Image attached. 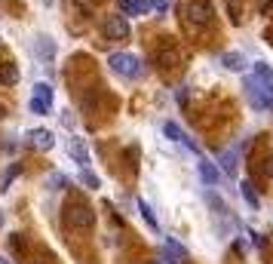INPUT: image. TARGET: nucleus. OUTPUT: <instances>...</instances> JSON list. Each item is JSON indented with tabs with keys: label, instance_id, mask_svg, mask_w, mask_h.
Listing matches in <instances>:
<instances>
[{
	"label": "nucleus",
	"instance_id": "1",
	"mask_svg": "<svg viewBox=\"0 0 273 264\" xmlns=\"http://www.w3.org/2000/svg\"><path fill=\"white\" fill-rule=\"evenodd\" d=\"M243 89H246V98H249V104L255 111H270L273 108V80L249 74L246 83H243Z\"/></svg>",
	"mask_w": 273,
	"mask_h": 264
},
{
	"label": "nucleus",
	"instance_id": "2",
	"mask_svg": "<svg viewBox=\"0 0 273 264\" xmlns=\"http://www.w3.org/2000/svg\"><path fill=\"white\" fill-rule=\"evenodd\" d=\"M107 65H111V71L123 80H138L144 77V65L138 56H132V52H114L111 59H107Z\"/></svg>",
	"mask_w": 273,
	"mask_h": 264
},
{
	"label": "nucleus",
	"instance_id": "3",
	"mask_svg": "<svg viewBox=\"0 0 273 264\" xmlns=\"http://www.w3.org/2000/svg\"><path fill=\"white\" fill-rule=\"evenodd\" d=\"M68 224L74 231H92L95 227V212L89 206H71L68 209Z\"/></svg>",
	"mask_w": 273,
	"mask_h": 264
},
{
	"label": "nucleus",
	"instance_id": "4",
	"mask_svg": "<svg viewBox=\"0 0 273 264\" xmlns=\"http://www.w3.org/2000/svg\"><path fill=\"white\" fill-rule=\"evenodd\" d=\"M212 15H215V9H212L209 0H190V3H187V19H190V25H196V28L212 25Z\"/></svg>",
	"mask_w": 273,
	"mask_h": 264
},
{
	"label": "nucleus",
	"instance_id": "5",
	"mask_svg": "<svg viewBox=\"0 0 273 264\" xmlns=\"http://www.w3.org/2000/svg\"><path fill=\"white\" fill-rule=\"evenodd\" d=\"M104 37L107 40H126L129 37V22H126V15H107L104 19Z\"/></svg>",
	"mask_w": 273,
	"mask_h": 264
},
{
	"label": "nucleus",
	"instance_id": "6",
	"mask_svg": "<svg viewBox=\"0 0 273 264\" xmlns=\"http://www.w3.org/2000/svg\"><path fill=\"white\" fill-rule=\"evenodd\" d=\"M196 172H199V178H203V184H209V187H215L218 181H221V169H218L212 160H206V157L196 163Z\"/></svg>",
	"mask_w": 273,
	"mask_h": 264
},
{
	"label": "nucleus",
	"instance_id": "7",
	"mask_svg": "<svg viewBox=\"0 0 273 264\" xmlns=\"http://www.w3.org/2000/svg\"><path fill=\"white\" fill-rule=\"evenodd\" d=\"M28 145L37 148V151H49L52 145H56V135H52L49 129H31L28 132Z\"/></svg>",
	"mask_w": 273,
	"mask_h": 264
},
{
	"label": "nucleus",
	"instance_id": "8",
	"mask_svg": "<svg viewBox=\"0 0 273 264\" xmlns=\"http://www.w3.org/2000/svg\"><path fill=\"white\" fill-rule=\"evenodd\" d=\"M163 132H166V138H172V142H178V145H184L187 151H193V154H199V148L190 142V138L184 135V129L178 126V123H166V126H163Z\"/></svg>",
	"mask_w": 273,
	"mask_h": 264
},
{
	"label": "nucleus",
	"instance_id": "9",
	"mask_svg": "<svg viewBox=\"0 0 273 264\" xmlns=\"http://www.w3.org/2000/svg\"><path fill=\"white\" fill-rule=\"evenodd\" d=\"M163 252H166V258H169V261H175V264L187 261V249H184V246H181L178 240H172V237L163 240Z\"/></svg>",
	"mask_w": 273,
	"mask_h": 264
},
{
	"label": "nucleus",
	"instance_id": "10",
	"mask_svg": "<svg viewBox=\"0 0 273 264\" xmlns=\"http://www.w3.org/2000/svg\"><path fill=\"white\" fill-rule=\"evenodd\" d=\"M68 154L74 157L83 169L89 166V151H86V145H83V138H71V142H68Z\"/></svg>",
	"mask_w": 273,
	"mask_h": 264
},
{
	"label": "nucleus",
	"instance_id": "11",
	"mask_svg": "<svg viewBox=\"0 0 273 264\" xmlns=\"http://www.w3.org/2000/svg\"><path fill=\"white\" fill-rule=\"evenodd\" d=\"M218 163H221V169L224 172H236V163H240V151H236V148H230V151H221V154H218Z\"/></svg>",
	"mask_w": 273,
	"mask_h": 264
},
{
	"label": "nucleus",
	"instance_id": "12",
	"mask_svg": "<svg viewBox=\"0 0 273 264\" xmlns=\"http://www.w3.org/2000/svg\"><path fill=\"white\" fill-rule=\"evenodd\" d=\"M240 193H243V200H246L249 209H258V206H261V197H258V190H255L252 181H243V184H240Z\"/></svg>",
	"mask_w": 273,
	"mask_h": 264
},
{
	"label": "nucleus",
	"instance_id": "13",
	"mask_svg": "<svg viewBox=\"0 0 273 264\" xmlns=\"http://www.w3.org/2000/svg\"><path fill=\"white\" fill-rule=\"evenodd\" d=\"M19 83V68L15 65H0V86H15Z\"/></svg>",
	"mask_w": 273,
	"mask_h": 264
},
{
	"label": "nucleus",
	"instance_id": "14",
	"mask_svg": "<svg viewBox=\"0 0 273 264\" xmlns=\"http://www.w3.org/2000/svg\"><path fill=\"white\" fill-rule=\"evenodd\" d=\"M221 65L227 68V71H246V59L240 56V52H224V56H221Z\"/></svg>",
	"mask_w": 273,
	"mask_h": 264
},
{
	"label": "nucleus",
	"instance_id": "15",
	"mask_svg": "<svg viewBox=\"0 0 273 264\" xmlns=\"http://www.w3.org/2000/svg\"><path fill=\"white\" fill-rule=\"evenodd\" d=\"M34 49H37L40 59H52V56H56V43H52V37H37Z\"/></svg>",
	"mask_w": 273,
	"mask_h": 264
},
{
	"label": "nucleus",
	"instance_id": "16",
	"mask_svg": "<svg viewBox=\"0 0 273 264\" xmlns=\"http://www.w3.org/2000/svg\"><path fill=\"white\" fill-rule=\"evenodd\" d=\"M31 98H37V101H43L46 108H52V86L49 83H37L34 86V95Z\"/></svg>",
	"mask_w": 273,
	"mask_h": 264
},
{
	"label": "nucleus",
	"instance_id": "17",
	"mask_svg": "<svg viewBox=\"0 0 273 264\" xmlns=\"http://www.w3.org/2000/svg\"><path fill=\"white\" fill-rule=\"evenodd\" d=\"M138 212H141V218H144V221H148V227H151V231H160V224H157V215H154V209H151L148 203H144V200H138Z\"/></svg>",
	"mask_w": 273,
	"mask_h": 264
},
{
	"label": "nucleus",
	"instance_id": "18",
	"mask_svg": "<svg viewBox=\"0 0 273 264\" xmlns=\"http://www.w3.org/2000/svg\"><path fill=\"white\" fill-rule=\"evenodd\" d=\"M46 187H49V190H65V187H68V175H62V172H52L49 178H46Z\"/></svg>",
	"mask_w": 273,
	"mask_h": 264
},
{
	"label": "nucleus",
	"instance_id": "19",
	"mask_svg": "<svg viewBox=\"0 0 273 264\" xmlns=\"http://www.w3.org/2000/svg\"><path fill=\"white\" fill-rule=\"evenodd\" d=\"M80 184H86L89 190H98L101 187V181H98V175H92L89 169H80Z\"/></svg>",
	"mask_w": 273,
	"mask_h": 264
},
{
	"label": "nucleus",
	"instance_id": "20",
	"mask_svg": "<svg viewBox=\"0 0 273 264\" xmlns=\"http://www.w3.org/2000/svg\"><path fill=\"white\" fill-rule=\"evenodd\" d=\"M28 111H31V114H37V117H43V114H49V108H46V104H43V101H37V98H31V101H28Z\"/></svg>",
	"mask_w": 273,
	"mask_h": 264
},
{
	"label": "nucleus",
	"instance_id": "21",
	"mask_svg": "<svg viewBox=\"0 0 273 264\" xmlns=\"http://www.w3.org/2000/svg\"><path fill=\"white\" fill-rule=\"evenodd\" d=\"M255 74L264 77V80H273V68H267L264 62H255Z\"/></svg>",
	"mask_w": 273,
	"mask_h": 264
},
{
	"label": "nucleus",
	"instance_id": "22",
	"mask_svg": "<svg viewBox=\"0 0 273 264\" xmlns=\"http://www.w3.org/2000/svg\"><path fill=\"white\" fill-rule=\"evenodd\" d=\"M120 9L126 15H138V6H135V0H120Z\"/></svg>",
	"mask_w": 273,
	"mask_h": 264
},
{
	"label": "nucleus",
	"instance_id": "23",
	"mask_svg": "<svg viewBox=\"0 0 273 264\" xmlns=\"http://www.w3.org/2000/svg\"><path fill=\"white\" fill-rule=\"evenodd\" d=\"M151 9H157V12L163 15V12L169 9V0H151Z\"/></svg>",
	"mask_w": 273,
	"mask_h": 264
},
{
	"label": "nucleus",
	"instance_id": "24",
	"mask_svg": "<svg viewBox=\"0 0 273 264\" xmlns=\"http://www.w3.org/2000/svg\"><path fill=\"white\" fill-rule=\"evenodd\" d=\"M15 175H19V166H9V169H6V175H3V184H0V187H6V184L15 178Z\"/></svg>",
	"mask_w": 273,
	"mask_h": 264
},
{
	"label": "nucleus",
	"instance_id": "25",
	"mask_svg": "<svg viewBox=\"0 0 273 264\" xmlns=\"http://www.w3.org/2000/svg\"><path fill=\"white\" fill-rule=\"evenodd\" d=\"M135 6H138V15H144L151 9V0H135Z\"/></svg>",
	"mask_w": 273,
	"mask_h": 264
},
{
	"label": "nucleus",
	"instance_id": "26",
	"mask_svg": "<svg viewBox=\"0 0 273 264\" xmlns=\"http://www.w3.org/2000/svg\"><path fill=\"white\" fill-rule=\"evenodd\" d=\"M249 237H252V243H255V246H258V249H264V237H261V234H255V231H252Z\"/></svg>",
	"mask_w": 273,
	"mask_h": 264
},
{
	"label": "nucleus",
	"instance_id": "27",
	"mask_svg": "<svg viewBox=\"0 0 273 264\" xmlns=\"http://www.w3.org/2000/svg\"><path fill=\"white\" fill-rule=\"evenodd\" d=\"M6 117V108H3V104H0V120H3Z\"/></svg>",
	"mask_w": 273,
	"mask_h": 264
},
{
	"label": "nucleus",
	"instance_id": "28",
	"mask_svg": "<svg viewBox=\"0 0 273 264\" xmlns=\"http://www.w3.org/2000/svg\"><path fill=\"white\" fill-rule=\"evenodd\" d=\"M267 175H273V160H270V166H267Z\"/></svg>",
	"mask_w": 273,
	"mask_h": 264
},
{
	"label": "nucleus",
	"instance_id": "29",
	"mask_svg": "<svg viewBox=\"0 0 273 264\" xmlns=\"http://www.w3.org/2000/svg\"><path fill=\"white\" fill-rule=\"evenodd\" d=\"M160 264H175V261H169V258H166V261H160Z\"/></svg>",
	"mask_w": 273,
	"mask_h": 264
},
{
	"label": "nucleus",
	"instance_id": "30",
	"mask_svg": "<svg viewBox=\"0 0 273 264\" xmlns=\"http://www.w3.org/2000/svg\"><path fill=\"white\" fill-rule=\"evenodd\" d=\"M0 264H9V261H6V258H0Z\"/></svg>",
	"mask_w": 273,
	"mask_h": 264
}]
</instances>
